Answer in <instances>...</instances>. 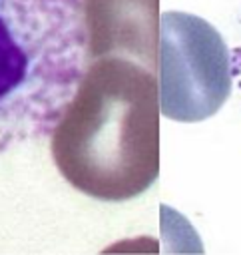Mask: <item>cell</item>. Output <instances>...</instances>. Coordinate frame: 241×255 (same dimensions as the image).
<instances>
[{"label": "cell", "mask_w": 241, "mask_h": 255, "mask_svg": "<svg viewBox=\"0 0 241 255\" xmlns=\"http://www.w3.org/2000/svg\"><path fill=\"white\" fill-rule=\"evenodd\" d=\"M233 90V58L215 26L201 16L169 10L159 18L157 94L161 116L203 122Z\"/></svg>", "instance_id": "3"}, {"label": "cell", "mask_w": 241, "mask_h": 255, "mask_svg": "<svg viewBox=\"0 0 241 255\" xmlns=\"http://www.w3.org/2000/svg\"><path fill=\"white\" fill-rule=\"evenodd\" d=\"M231 58H233V80H235L237 90H239V96H241V44L233 50Z\"/></svg>", "instance_id": "5"}, {"label": "cell", "mask_w": 241, "mask_h": 255, "mask_svg": "<svg viewBox=\"0 0 241 255\" xmlns=\"http://www.w3.org/2000/svg\"><path fill=\"white\" fill-rule=\"evenodd\" d=\"M157 74L133 60L88 62L50 131L62 177L94 199L125 201L159 175Z\"/></svg>", "instance_id": "1"}, {"label": "cell", "mask_w": 241, "mask_h": 255, "mask_svg": "<svg viewBox=\"0 0 241 255\" xmlns=\"http://www.w3.org/2000/svg\"><path fill=\"white\" fill-rule=\"evenodd\" d=\"M159 0H82L86 60H133L157 74Z\"/></svg>", "instance_id": "4"}, {"label": "cell", "mask_w": 241, "mask_h": 255, "mask_svg": "<svg viewBox=\"0 0 241 255\" xmlns=\"http://www.w3.org/2000/svg\"><path fill=\"white\" fill-rule=\"evenodd\" d=\"M86 66L82 0H0V151L52 131Z\"/></svg>", "instance_id": "2"}]
</instances>
